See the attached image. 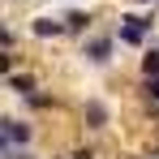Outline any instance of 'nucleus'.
I'll use <instances>...</instances> for the list:
<instances>
[{"instance_id":"f257e3e1","label":"nucleus","mask_w":159,"mask_h":159,"mask_svg":"<svg viewBox=\"0 0 159 159\" xmlns=\"http://www.w3.org/2000/svg\"><path fill=\"white\" fill-rule=\"evenodd\" d=\"M146 34H151V17H125V26H120L125 43H142Z\"/></svg>"},{"instance_id":"f03ea898","label":"nucleus","mask_w":159,"mask_h":159,"mask_svg":"<svg viewBox=\"0 0 159 159\" xmlns=\"http://www.w3.org/2000/svg\"><path fill=\"white\" fill-rule=\"evenodd\" d=\"M86 56H90L95 65H103V60H112V39H107V34H99V39H90V43H86Z\"/></svg>"},{"instance_id":"7ed1b4c3","label":"nucleus","mask_w":159,"mask_h":159,"mask_svg":"<svg viewBox=\"0 0 159 159\" xmlns=\"http://www.w3.org/2000/svg\"><path fill=\"white\" fill-rule=\"evenodd\" d=\"M103 120H107V107L99 103V99H90V103H86V125H90V129H103Z\"/></svg>"},{"instance_id":"20e7f679","label":"nucleus","mask_w":159,"mask_h":159,"mask_svg":"<svg viewBox=\"0 0 159 159\" xmlns=\"http://www.w3.org/2000/svg\"><path fill=\"white\" fill-rule=\"evenodd\" d=\"M34 34H43V39H52V34H65V22H48V17H39V22H34Z\"/></svg>"},{"instance_id":"39448f33","label":"nucleus","mask_w":159,"mask_h":159,"mask_svg":"<svg viewBox=\"0 0 159 159\" xmlns=\"http://www.w3.org/2000/svg\"><path fill=\"white\" fill-rule=\"evenodd\" d=\"M142 78H159V48L146 52V60H142Z\"/></svg>"},{"instance_id":"423d86ee","label":"nucleus","mask_w":159,"mask_h":159,"mask_svg":"<svg viewBox=\"0 0 159 159\" xmlns=\"http://www.w3.org/2000/svg\"><path fill=\"white\" fill-rule=\"evenodd\" d=\"M9 138H13V142H30V125H22V120H9Z\"/></svg>"},{"instance_id":"0eeeda50","label":"nucleus","mask_w":159,"mask_h":159,"mask_svg":"<svg viewBox=\"0 0 159 159\" xmlns=\"http://www.w3.org/2000/svg\"><path fill=\"white\" fill-rule=\"evenodd\" d=\"M86 22H90V13H69L65 17V30H86Z\"/></svg>"},{"instance_id":"6e6552de","label":"nucleus","mask_w":159,"mask_h":159,"mask_svg":"<svg viewBox=\"0 0 159 159\" xmlns=\"http://www.w3.org/2000/svg\"><path fill=\"white\" fill-rule=\"evenodd\" d=\"M146 95H151V99L159 103V78H146Z\"/></svg>"},{"instance_id":"1a4fd4ad","label":"nucleus","mask_w":159,"mask_h":159,"mask_svg":"<svg viewBox=\"0 0 159 159\" xmlns=\"http://www.w3.org/2000/svg\"><path fill=\"white\" fill-rule=\"evenodd\" d=\"M9 39H13V34H9V30L0 26V48H9Z\"/></svg>"},{"instance_id":"9d476101","label":"nucleus","mask_w":159,"mask_h":159,"mask_svg":"<svg viewBox=\"0 0 159 159\" xmlns=\"http://www.w3.org/2000/svg\"><path fill=\"white\" fill-rule=\"evenodd\" d=\"M0 73H9V56L4 52H0Z\"/></svg>"}]
</instances>
